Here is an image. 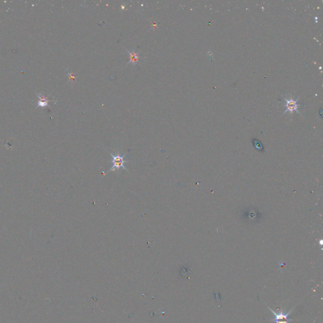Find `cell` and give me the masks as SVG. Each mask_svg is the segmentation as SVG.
Here are the masks:
<instances>
[{"label": "cell", "mask_w": 323, "mask_h": 323, "mask_svg": "<svg viewBox=\"0 0 323 323\" xmlns=\"http://www.w3.org/2000/svg\"><path fill=\"white\" fill-rule=\"evenodd\" d=\"M110 155L112 157L111 164L112 165V167L107 171L105 175H107L109 172L115 171H119L120 168H122L123 170H125L126 171H129L127 168L126 167L125 164L126 162H129V160H125V157L127 155V153H125V155H121L119 153H117L116 154H112V153H110Z\"/></svg>", "instance_id": "6da1fadb"}, {"label": "cell", "mask_w": 323, "mask_h": 323, "mask_svg": "<svg viewBox=\"0 0 323 323\" xmlns=\"http://www.w3.org/2000/svg\"><path fill=\"white\" fill-rule=\"evenodd\" d=\"M285 101H286V105H285V107H286V110L284 112L283 114L287 112H290V113H292L294 111H296L297 113H298V107L299 105H301V104H298V98L296 99V100H294L293 98H290V99H287V98H285Z\"/></svg>", "instance_id": "7a4b0ae2"}, {"label": "cell", "mask_w": 323, "mask_h": 323, "mask_svg": "<svg viewBox=\"0 0 323 323\" xmlns=\"http://www.w3.org/2000/svg\"><path fill=\"white\" fill-rule=\"evenodd\" d=\"M271 312L275 315V323H288V322L290 321V319H288V316L290 314V312L288 314H285L283 312L281 313H276L273 310H271Z\"/></svg>", "instance_id": "3957f363"}, {"label": "cell", "mask_w": 323, "mask_h": 323, "mask_svg": "<svg viewBox=\"0 0 323 323\" xmlns=\"http://www.w3.org/2000/svg\"><path fill=\"white\" fill-rule=\"evenodd\" d=\"M126 51L129 53V60L128 61V64L132 63L134 65H136L138 62V58H139V53L135 52H131L128 50ZM127 64V65H128Z\"/></svg>", "instance_id": "277c9868"}, {"label": "cell", "mask_w": 323, "mask_h": 323, "mask_svg": "<svg viewBox=\"0 0 323 323\" xmlns=\"http://www.w3.org/2000/svg\"><path fill=\"white\" fill-rule=\"evenodd\" d=\"M36 95H37V97L39 98V101H38V105H37V107H46L48 105V102L49 101L48 100V98L42 96L41 94H36Z\"/></svg>", "instance_id": "5b68a950"}, {"label": "cell", "mask_w": 323, "mask_h": 323, "mask_svg": "<svg viewBox=\"0 0 323 323\" xmlns=\"http://www.w3.org/2000/svg\"><path fill=\"white\" fill-rule=\"evenodd\" d=\"M68 75H69V76H70V80H73V81H74V80H75V76H74V75H73V74H72V73H68Z\"/></svg>", "instance_id": "8992f818"}]
</instances>
